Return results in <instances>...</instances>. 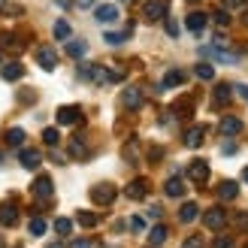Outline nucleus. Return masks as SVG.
<instances>
[{
	"label": "nucleus",
	"mask_w": 248,
	"mask_h": 248,
	"mask_svg": "<svg viewBox=\"0 0 248 248\" xmlns=\"http://www.w3.org/2000/svg\"><path fill=\"white\" fill-rule=\"evenodd\" d=\"M79 76L94 82V85H109V82H121L124 79V70H109L103 64H82L79 67Z\"/></svg>",
	"instance_id": "1"
},
{
	"label": "nucleus",
	"mask_w": 248,
	"mask_h": 248,
	"mask_svg": "<svg viewBox=\"0 0 248 248\" xmlns=\"http://www.w3.org/2000/svg\"><path fill=\"white\" fill-rule=\"evenodd\" d=\"M115 197H118V191H115V185H109V182L94 185V188H91V200H94L97 206H109Z\"/></svg>",
	"instance_id": "2"
},
{
	"label": "nucleus",
	"mask_w": 248,
	"mask_h": 248,
	"mask_svg": "<svg viewBox=\"0 0 248 248\" xmlns=\"http://www.w3.org/2000/svg\"><path fill=\"white\" fill-rule=\"evenodd\" d=\"M167 9H170V0H148L142 6V18L145 21H160V18H167Z\"/></svg>",
	"instance_id": "3"
},
{
	"label": "nucleus",
	"mask_w": 248,
	"mask_h": 248,
	"mask_svg": "<svg viewBox=\"0 0 248 248\" xmlns=\"http://www.w3.org/2000/svg\"><path fill=\"white\" fill-rule=\"evenodd\" d=\"M185 176H188V182H194V185H206L209 182V164L206 160H191Z\"/></svg>",
	"instance_id": "4"
},
{
	"label": "nucleus",
	"mask_w": 248,
	"mask_h": 248,
	"mask_svg": "<svg viewBox=\"0 0 248 248\" xmlns=\"http://www.w3.org/2000/svg\"><path fill=\"white\" fill-rule=\"evenodd\" d=\"M200 52L206 58H212V61H221V64H236V61H239V55L236 52H227L224 46H209V48H200Z\"/></svg>",
	"instance_id": "5"
},
{
	"label": "nucleus",
	"mask_w": 248,
	"mask_h": 248,
	"mask_svg": "<svg viewBox=\"0 0 248 248\" xmlns=\"http://www.w3.org/2000/svg\"><path fill=\"white\" fill-rule=\"evenodd\" d=\"M36 64H40L46 73H52L58 67V52L52 46H40V48H36Z\"/></svg>",
	"instance_id": "6"
},
{
	"label": "nucleus",
	"mask_w": 248,
	"mask_h": 248,
	"mask_svg": "<svg viewBox=\"0 0 248 248\" xmlns=\"http://www.w3.org/2000/svg\"><path fill=\"white\" fill-rule=\"evenodd\" d=\"M203 224H206L209 230H224V224H227V212H224L221 206H212V209L203 215Z\"/></svg>",
	"instance_id": "7"
},
{
	"label": "nucleus",
	"mask_w": 248,
	"mask_h": 248,
	"mask_svg": "<svg viewBox=\"0 0 248 248\" xmlns=\"http://www.w3.org/2000/svg\"><path fill=\"white\" fill-rule=\"evenodd\" d=\"M58 124H64V127H70V124H79L82 121V106H61L55 112Z\"/></svg>",
	"instance_id": "8"
},
{
	"label": "nucleus",
	"mask_w": 248,
	"mask_h": 248,
	"mask_svg": "<svg viewBox=\"0 0 248 248\" xmlns=\"http://www.w3.org/2000/svg\"><path fill=\"white\" fill-rule=\"evenodd\" d=\"M148 191H152V185H148V179H133L127 188H124V194H127V200H145Z\"/></svg>",
	"instance_id": "9"
},
{
	"label": "nucleus",
	"mask_w": 248,
	"mask_h": 248,
	"mask_svg": "<svg viewBox=\"0 0 248 248\" xmlns=\"http://www.w3.org/2000/svg\"><path fill=\"white\" fill-rule=\"evenodd\" d=\"M206 133H209L206 124H194V127L185 130V145H188V148H200L203 140H206Z\"/></svg>",
	"instance_id": "10"
},
{
	"label": "nucleus",
	"mask_w": 248,
	"mask_h": 248,
	"mask_svg": "<svg viewBox=\"0 0 248 248\" xmlns=\"http://www.w3.org/2000/svg\"><path fill=\"white\" fill-rule=\"evenodd\" d=\"M16 221H18V206L12 200L0 203V227H16Z\"/></svg>",
	"instance_id": "11"
},
{
	"label": "nucleus",
	"mask_w": 248,
	"mask_h": 248,
	"mask_svg": "<svg viewBox=\"0 0 248 248\" xmlns=\"http://www.w3.org/2000/svg\"><path fill=\"white\" fill-rule=\"evenodd\" d=\"M233 94H236V91H233V85L218 82V85H215V94H212V106H218V109H221V106H227Z\"/></svg>",
	"instance_id": "12"
},
{
	"label": "nucleus",
	"mask_w": 248,
	"mask_h": 248,
	"mask_svg": "<svg viewBox=\"0 0 248 248\" xmlns=\"http://www.w3.org/2000/svg\"><path fill=\"white\" fill-rule=\"evenodd\" d=\"M218 130H221V136H236V133L242 130V118L224 115V118H221V124H218Z\"/></svg>",
	"instance_id": "13"
},
{
	"label": "nucleus",
	"mask_w": 248,
	"mask_h": 248,
	"mask_svg": "<svg viewBox=\"0 0 248 248\" xmlns=\"http://www.w3.org/2000/svg\"><path fill=\"white\" fill-rule=\"evenodd\" d=\"M94 18L100 21V24L115 21V18H118V6H115V3H100V6L94 9Z\"/></svg>",
	"instance_id": "14"
},
{
	"label": "nucleus",
	"mask_w": 248,
	"mask_h": 248,
	"mask_svg": "<svg viewBox=\"0 0 248 248\" xmlns=\"http://www.w3.org/2000/svg\"><path fill=\"white\" fill-rule=\"evenodd\" d=\"M121 106H124V109H140V106H142V91H140V88L121 91Z\"/></svg>",
	"instance_id": "15"
},
{
	"label": "nucleus",
	"mask_w": 248,
	"mask_h": 248,
	"mask_svg": "<svg viewBox=\"0 0 248 248\" xmlns=\"http://www.w3.org/2000/svg\"><path fill=\"white\" fill-rule=\"evenodd\" d=\"M18 160H21V167H24V170H36V167H40V160H43V155L36 152V148H21Z\"/></svg>",
	"instance_id": "16"
},
{
	"label": "nucleus",
	"mask_w": 248,
	"mask_h": 248,
	"mask_svg": "<svg viewBox=\"0 0 248 248\" xmlns=\"http://www.w3.org/2000/svg\"><path fill=\"white\" fill-rule=\"evenodd\" d=\"M0 76H3L6 82H18L24 76V67L21 61H9V64H3V70H0Z\"/></svg>",
	"instance_id": "17"
},
{
	"label": "nucleus",
	"mask_w": 248,
	"mask_h": 248,
	"mask_svg": "<svg viewBox=\"0 0 248 248\" xmlns=\"http://www.w3.org/2000/svg\"><path fill=\"white\" fill-rule=\"evenodd\" d=\"M206 12H188V16H185V28L188 31H194V33H200L203 28H206Z\"/></svg>",
	"instance_id": "18"
},
{
	"label": "nucleus",
	"mask_w": 248,
	"mask_h": 248,
	"mask_svg": "<svg viewBox=\"0 0 248 248\" xmlns=\"http://www.w3.org/2000/svg\"><path fill=\"white\" fill-rule=\"evenodd\" d=\"M33 194L40 197V200H48V197H52V179L48 176H40L33 182Z\"/></svg>",
	"instance_id": "19"
},
{
	"label": "nucleus",
	"mask_w": 248,
	"mask_h": 248,
	"mask_svg": "<svg viewBox=\"0 0 248 248\" xmlns=\"http://www.w3.org/2000/svg\"><path fill=\"white\" fill-rule=\"evenodd\" d=\"M197 215H200V206H197V203H185V206L179 209V221H182V224H191V221H197Z\"/></svg>",
	"instance_id": "20"
},
{
	"label": "nucleus",
	"mask_w": 248,
	"mask_h": 248,
	"mask_svg": "<svg viewBox=\"0 0 248 248\" xmlns=\"http://www.w3.org/2000/svg\"><path fill=\"white\" fill-rule=\"evenodd\" d=\"M236 194H239V185L236 182H221L218 185V197H221V200H236Z\"/></svg>",
	"instance_id": "21"
},
{
	"label": "nucleus",
	"mask_w": 248,
	"mask_h": 248,
	"mask_svg": "<svg viewBox=\"0 0 248 248\" xmlns=\"http://www.w3.org/2000/svg\"><path fill=\"white\" fill-rule=\"evenodd\" d=\"M164 191H167V197H182V194H185V179H179V176H172V179H167V185H164Z\"/></svg>",
	"instance_id": "22"
},
{
	"label": "nucleus",
	"mask_w": 248,
	"mask_h": 248,
	"mask_svg": "<svg viewBox=\"0 0 248 248\" xmlns=\"http://www.w3.org/2000/svg\"><path fill=\"white\" fill-rule=\"evenodd\" d=\"M167 236H170V230H167L164 224H157V227L148 230V245H164V242H167Z\"/></svg>",
	"instance_id": "23"
},
{
	"label": "nucleus",
	"mask_w": 248,
	"mask_h": 248,
	"mask_svg": "<svg viewBox=\"0 0 248 248\" xmlns=\"http://www.w3.org/2000/svg\"><path fill=\"white\" fill-rule=\"evenodd\" d=\"M85 52H88V43H85V40H70L67 43V55L70 58L79 61V58H85Z\"/></svg>",
	"instance_id": "24"
},
{
	"label": "nucleus",
	"mask_w": 248,
	"mask_h": 248,
	"mask_svg": "<svg viewBox=\"0 0 248 248\" xmlns=\"http://www.w3.org/2000/svg\"><path fill=\"white\" fill-rule=\"evenodd\" d=\"M176 85H185V70H167L164 88H176Z\"/></svg>",
	"instance_id": "25"
},
{
	"label": "nucleus",
	"mask_w": 248,
	"mask_h": 248,
	"mask_svg": "<svg viewBox=\"0 0 248 248\" xmlns=\"http://www.w3.org/2000/svg\"><path fill=\"white\" fill-rule=\"evenodd\" d=\"M127 36H130V31H106L103 40H106L109 46H121L124 40H127Z\"/></svg>",
	"instance_id": "26"
},
{
	"label": "nucleus",
	"mask_w": 248,
	"mask_h": 248,
	"mask_svg": "<svg viewBox=\"0 0 248 248\" xmlns=\"http://www.w3.org/2000/svg\"><path fill=\"white\" fill-rule=\"evenodd\" d=\"M6 142H9L12 148H18V145L24 142V130H21V127H9V130H6Z\"/></svg>",
	"instance_id": "27"
},
{
	"label": "nucleus",
	"mask_w": 248,
	"mask_h": 248,
	"mask_svg": "<svg viewBox=\"0 0 248 248\" xmlns=\"http://www.w3.org/2000/svg\"><path fill=\"white\" fill-rule=\"evenodd\" d=\"M52 33H55V40H70V24H67L64 18H61V21H55Z\"/></svg>",
	"instance_id": "28"
},
{
	"label": "nucleus",
	"mask_w": 248,
	"mask_h": 248,
	"mask_svg": "<svg viewBox=\"0 0 248 248\" xmlns=\"http://www.w3.org/2000/svg\"><path fill=\"white\" fill-rule=\"evenodd\" d=\"M197 79H203V82H209V79H215V67L212 64H197Z\"/></svg>",
	"instance_id": "29"
},
{
	"label": "nucleus",
	"mask_w": 248,
	"mask_h": 248,
	"mask_svg": "<svg viewBox=\"0 0 248 248\" xmlns=\"http://www.w3.org/2000/svg\"><path fill=\"white\" fill-rule=\"evenodd\" d=\"M191 109H194V100L188 97V100H176V106H172V112H179L182 118H188V115H191Z\"/></svg>",
	"instance_id": "30"
},
{
	"label": "nucleus",
	"mask_w": 248,
	"mask_h": 248,
	"mask_svg": "<svg viewBox=\"0 0 248 248\" xmlns=\"http://www.w3.org/2000/svg\"><path fill=\"white\" fill-rule=\"evenodd\" d=\"M28 230H31V236H43V233H46V221H43L40 215H36V218H31Z\"/></svg>",
	"instance_id": "31"
},
{
	"label": "nucleus",
	"mask_w": 248,
	"mask_h": 248,
	"mask_svg": "<svg viewBox=\"0 0 248 248\" xmlns=\"http://www.w3.org/2000/svg\"><path fill=\"white\" fill-rule=\"evenodd\" d=\"M70 155H73V157H85V142H82V136H73V140H70Z\"/></svg>",
	"instance_id": "32"
},
{
	"label": "nucleus",
	"mask_w": 248,
	"mask_h": 248,
	"mask_svg": "<svg viewBox=\"0 0 248 248\" xmlns=\"http://www.w3.org/2000/svg\"><path fill=\"white\" fill-rule=\"evenodd\" d=\"M76 224H79V227H94V224H97V215H94V212H79V215H76Z\"/></svg>",
	"instance_id": "33"
},
{
	"label": "nucleus",
	"mask_w": 248,
	"mask_h": 248,
	"mask_svg": "<svg viewBox=\"0 0 248 248\" xmlns=\"http://www.w3.org/2000/svg\"><path fill=\"white\" fill-rule=\"evenodd\" d=\"M70 230H73V221H70V218H58V221H55V233H61V236H70Z\"/></svg>",
	"instance_id": "34"
},
{
	"label": "nucleus",
	"mask_w": 248,
	"mask_h": 248,
	"mask_svg": "<svg viewBox=\"0 0 248 248\" xmlns=\"http://www.w3.org/2000/svg\"><path fill=\"white\" fill-rule=\"evenodd\" d=\"M212 18H215L218 28H227V24H230V12H227V9H215V12H212Z\"/></svg>",
	"instance_id": "35"
},
{
	"label": "nucleus",
	"mask_w": 248,
	"mask_h": 248,
	"mask_svg": "<svg viewBox=\"0 0 248 248\" xmlns=\"http://www.w3.org/2000/svg\"><path fill=\"white\" fill-rule=\"evenodd\" d=\"M0 12H3V16H21V6L18 3H3V0H0Z\"/></svg>",
	"instance_id": "36"
},
{
	"label": "nucleus",
	"mask_w": 248,
	"mask_h": 248,
	"mask_svg": "<svg viewBox=\"0 0 248 248\" xmlns=\"http://www.w3.org/2000/svg\"><path fill=\"white\" fill-rule=\"evenodd\" d=\"M58 140H61V136H58L55 127H46V130H43V142H46V145H58Z\"/></svg>",
	"instance_id": "37"
},
{
	"label": "nucleus",
	"mask_w": 248,
	"mask_h": 248,
	"mask_svg": "<svg viewBox=\"0 0 248 248\" xmlns=\"http://www.w3.org/2000/svg\"><path fill=\"white\" fill-rule=\"evenodd\" d=\"M233 224H236L242 233H248V212H236L233 215Z\"/></svg>",
	"instance_id": "38"
},
{
	"label": "nucleus",
	"mask_w": 248,
	"mask_h": 248,
	"mask_svg": "<svg viewBox=\"0 0 248 248\" xmlns=\"http://www.w3.org/2000/svg\"><path fill=\"white\" fill-rule=\"evenodd\" d=\"M245 6V0H221V9H227V12H236Z\"/></svg>",
	"instance_id": "39"
},
{
	"label": "nucleus",
	"mask_w": 248,
	"mask_h": 248,
	"mask_svg": "<svg viewBox=\"0 0 248 248\" xmlns=\"http://www.w3.org/2000/svg\"><path fill=\"white\" fill-rule=\"evenodd\" d=\"M164 28H167L170 36H179V21L176 18H164Z\"/></svg>",
	"instance_id": "40"
},
{
	"label": "nucleus",
	"mask_w": 248,
	"mask_h": 248,
	"mask_svg": "<svg viewBox=\"0 0 248 248\" xmlns=\"http://www.w3.org/2000/svg\"><path fill=\"white\" fill-rule=\"evenodd\" d=\"M182 248H203V236H188L182 242Z\"/></svg>",
	"instance_id": "41"
},
{
	"label": "nucleus",
	"mask_w": 248,
	"mask_h": 248,
	"mask_svg": "<svg viewBox=\"0 0 248 248\" xmlns=\"http://www.w3.org/2000/svg\"><path fill=\"white\" fill-rule=\"evenodd\" d=\"M212 248H233V239H230V236H218Z\"/></svg>",
	"instance_id": "42"
},
{
	"label": "nucleus",
	"mask_w": 248,
	"mask_h": 248,
	"mask_svg": "<svg viewBox=\"0 0 248 248\" xmlns=\"http://www.w3.org/2000/svg\"><path fill=\"white\" fill-rule=\"evenodd\" d=\"M233 91H236V97H242V100L248 103V85H242V82H239V85H233Z\"/></svg>",
	"instance_id": "43"
},
{
	"label": "nucleus",
	"mask_w": 248,
	"mask_h": 248,
	"mask_svg": "<svg viewBox=\"0 0 248 248\" xmlns=\"http://www.w3.org/2000/svg\"><path fill=\"white\" fill-rule=\"evenodd\" d=\"M70 248H94V245H91V239H73Z\"/></svg>",
	"instance_id": "44"
},
{
	"label": "nucleus",
	"mask_w": 248,
	"mask_h": 248,
	"mask_svg": "<svg viewBox=\"0 0 248 248\" xmlns=\"http://www.w3.org/2000/svg\"><path fill=\"white\" fill-rule=\"evenodd\" d=\"M142 227H145V221H142V218H136V215H133V218H130V230H136V233H140Z\"/></svg>",
	"instance_id": "45"
},
{
	"label": "nucleus",
	"mask_w": 248,
	"mask_h": 248,
	"mask_svg": "<svg viewBox=\"0 0 248 248\" xmlns=\"http://www.w3.org/2000/svg\"><path fill=\"white\" fill-rule=\"evenodd\" d=\"M124 157H127V160H133V157H136V145H133V142L124 145Z\"/></svg>",
	"instance_id": "46"
},
{
	"label": "nucleus",
	"mask_w": 248,
	"mask_h": 248,
	"mask_svg": "<svg viewBox=\"0 0 248 248\" xmlns=\"http://www.w3.org/2000/svg\"><path fill=\"white\" fill-rule=\"evenodd\" d=\"M160 215H164V209H160V206H152V209H148V218H160Z\"/></svg>",
	"instance_id": "47"
},
{
	"label": "nucleus",
	"mask_w": 248,
	"mask_h": 248,
	"mask_svg": "<svg viewBox=\"0 0 248 248\" xmlns=\"http://www.w3.org/2000/svg\"><path fill=\"white\" fill-rule=\"evenodd\" d=\"M148 157H152V160H160V157H164V148H152V152H148Z\"/></svg>",
	"instance_id": "48"
},
{
	"label": "nucleus",
	"mask_w": 248,
	"mask_h": 248,
	"mask_svg": "<svg viewBox=\"0 0 248 248\" xmlns=\"http://www.w3.org/2000/svg\"><path fill=\"white\" fill-rule=\"evenodd\" d=\"M76 6L79 9H88V6H94V0H76Z\"/></svg>",
	"instance_id": "49"
},
{
	"label": "nucleus",
	"mask_w": 248,
	"mask_h": 248,
	"mask_svg": "<svg viewBox=\"0 0 248 248\" xmlns=\"http://www.w3.org/2000/svg\"><path fill=\"white\" fill-rule=\"evenodd\" d=\"M48 248H64V245H61V242H55V245H48Z\"/></svg>",
	"instance_id": "50"
},
{
	"label": "nucleus",
	"mask_w": 248,
	"mask_h": 248,
	"mask_svg": "<svg viewBox=\"0 0 248 248\" xmlns=\"http://www.w3.org/2000/svg\"><path fill=\"white\" fill-rule=\"evenodd\" d=\"M242 179H245V182H248V167H245V172H242Z\"/></svg>",
	"instance_id": "51"
},
{
	"label": "nucleus",
	"mask_w": 248,
	"mask_h": 248,
	"mask_svg": "<svg viewBox=\"0 0 248 248\" xmlns=\"http://www.w3.org/2000/svg\"><path fill=\"white\" fill-rule=\"evenodd\" d=\"M188 3H200V0H188Z\"/></svg>",
	"instance_id": "52"
},
{
	"label": "nucleus",
	"mask_w": 248,
	"mask_h": 248,
	"mask_svg": "<svg viewBox=\"0 0 248 248\" xmlns=\"http://www.w3.org/2000/svg\"><path fill=\"white\" fill-rule=\"evenodd\" d=\"M0 160H3V155H0Z\"/></svg>",
	"instance_id": "53"
},
{
	"label": "nucleus",
	"mask_w": 248,
	"mask_h": 248,
	"mask_svg": "<svg viewBox=\"0 0 248 248\" xmlns=\"http://www.w3.org/2000/svg\"><path fill=\"white\" fill-rule=\"evenodd\" d=\"M245 248H248V245H245Z\"/></svg>",
	"instance_id": "54"
},
{
	"label": "nucleus",
	"mask_w": 248,
	"mask_h": 248,
	"mask_svg": "<svg viewBox=\"0 0 248 248\" xmlns=\"http://www.w3.org/2000/svg\"><path fill=\"white\" fill-rule=\"evenodd\" d=\"M152 248H155V245H152Z\"/></svg>",
	"instance_id": "55"
}]
</instances>
